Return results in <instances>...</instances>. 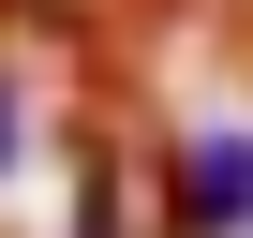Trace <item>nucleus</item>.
<instances>
[{
	"mask_svg": "<svg viewBox=\"0 0 253 238\" xmlns=\"http://www.w3.org/2000/svg\"><path fill=\"white\" fill-rule=\"evenodd\" d=\"M179 223H194V238H209V223H253V134H209V149H194Z\"/></svg>",
	"mask_w": 253,
	"mask_h": 238,
	"instance_id": "f257e3e1",
	"label": "nucleus"
},
{
	"mask_svg": "<svg viewBox=\"0 0 253 238\" xmlns=\"http://www.w3.org/2000/svg\"><path fill=\"white\" fill-rule=\"evenodd\" d=\"M15 149H30V89H15V60H0V179H15Z\"/></svg>",
	"mask_w": 253,
	"mask_h": 238,
	"instance_id": "f03ea898",
	"label": "nucleus"
}]
</instances>
